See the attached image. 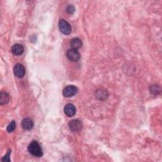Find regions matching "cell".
<instances>
[{"label":"cell","mask_w":162,"mask_h":162,"mask_svg":"<svg viewBox=\"0 0 162 162\" xmlns=\"http://www.w3.org/2000/svg\"><path fill=\"white\" fill-rule=\"evenodd\" d=\"M28 151L31 155L34 156L41 157L43 155L42 150L41 146L36 141H33L29 144L28 146Z\"/></svg>","instance_id":"obj_1"},{"label":"cell","mask_w":162,"mask_h":162,"mask_svg":"<svg viewBox=\"0 0 162 162\" xmlns=\"http://www.w3.org/2000/svg\"><path fill=\"white\" fill-rule=\"evenodd\" d=\"M34 127V122L33 121L29 118L24 119L22 121V127L24 130H31Z\"/></svg>","instance_id":"obj_9"},{"label":"cell","mask_w":162,"mask_h":162,"mask_svg":"<svg viewBox=\"0 0 162 162\" xmlns=\"http://www.w3.org/2000/svg\"><path fill=\"white\" fill-rule=\"evenodd\" d=\"M13 72L15 76L18 78H22L25 76L26 68L22 64L17 63L14 66Z\"/></svg>","instance_id":"obj_4"},{"label":"cell","mask_w":162,"mask_h":162,"mask_svg":"<svg viewBox=\"0 0 162 162\" xmlns=\"http://www.w3.org/2000/svg\"><path fill=\"white\" fill-rule=\"evenodd\" d=\"M69 128L72 132H79L82 129V124L78 119H74L68 124Z\"/></svg>","instance_id":"obj_6"},{"label":"cell","mask_w":162,"mask_h":162,"mask_svg":"<svg viewBox=\"0 0 162 162\" xmlns=\"http://www.w3.org/2000/svg\"><path fill=\"white\" fill-rule=\"evenodd\" d=\"M71 47L72 48V49L78 50V49H79L82 47V42L81 39H80L79 38L76 37V38H74L71 40Z\"/></svg>","instance_id":"obj_11"},{"label":"cell","mask_w":162,"mask_h":162,"mask_svg":"<svg viewBox=\"0 0 162 162\" xmlns=\"http://www.w3.org/2000/svg\"><path fill=\"white\" fill-rule=\"evenodd\" d=\"M10 153H11V151L8 150L7 155L2 159V161H10Z\"/></svg>","instance_id":"obj_16"},{"label":"cell","mask_w":162,"mask_h":162,"mask_svg":"<svg viewBox=\"0 0 162 162\" xmlns=\"http://www.w3.org/2000/svg\"><path fill=\"white\" fill-rule=\"evenodd\" d=\"M66 11L69 14H73L75 12V8L73 5H70L66 8Z\"/></svg>","instance_id":"obj_15"},{"label":"cell","mask_w":162,"mask_h":162,"mask_svg":"<svg viewBox=\"0 0 162 162\" xmlns=\"http://www.w3.org/2000/svg\"><path fill=\"white\" fill-rule=\"evenodd\" d=\"M10 101V97L9 95L6 92L2 91L0 93V104L1 105H5L9 102Z\"/></svg>","instance_id":"obj_12"},{"label":"cell","mask_w":162,"mask_h":162,"mask_svg":"<svg viewBox=\"0 0 162 162\" xmlns=\"http://www.w3.org/2000/svg\"><path fill=\"white\" fill-rule=\"evenodd\" d=\"M96 96L100 100H105L108 97V93L106 89L101 88L96 91Z\"/></svg>","instance_id":"obj_10"},{"label":"cell","mask_w":162,"mask_h":162,"mask_svg":"<svg viewBox=\"0 0 162 162\" xmlns=\"http://www.w3.org/2000/svg\"><path fill=\"white\" fill-rule=\"evenodd\" d=\"M64 112L65 115L68 117H72L74 116L76 113V109L74 105L71 103L67 104L64 108Z\"/></svg>","instance_id":"obj_7"},{"label":"cell","mask_w":162,"mask_h":162,"mask_svg":"<svg viewBox=\"0 0 162 162\" xmlns=\"http://www.w3.org/2000/svg\"><path fill=\"white\" fill-rule=\"evenodd\" d=\"M150 91L154 95H158L161 92V88L158 85H153L150 87Z\"/></svg>","instance_id":"obj_13"},{"label":"cell","mask_w":162,"mask_h":162,"mask_svg":"<svg viewBox=\"0 0 162 162\" xmlns=\"http://www.w3.org/2000/svg\"><path fill=\"white\" fill-rule=\"evenodd\" d=\"M15 127H16V122L15 120H12L8 125L7 130L8 132H12L15 129Z\"/></svg>","instance_id":"obj_14"},{"label":"cell","mask_w":162,"mask_h":162,"mask_svg":"<svg viewBox=\"0 0 162 162\" xmlns=\"http://www.w3.org/2000/svg\"><path fill=\"white\" fill-rule=\"evenodd\" d=\"M66 56L69 60L72 61H77L81 58V55L77 50L70 49L67 51Z\"/></svg>","instance_id":"obj_5"},{"label":"cell","mask_w":162,"mask_h":162,"mask_svg":"<svg viewBox=\"0 0 162 162\" xmlns=\"http://www.w3.org/2000/svg\"><path fill=\"white\" fill-rule=\"evenodd\" d=\"M58 27L60 32L65 35H68L71 33L72 28L71 25L64 19H61L59 21Z\"/></svg>","instance_id":"obj_2"},{"label":"cell","mask_w":162,"mask_h":162,"mask_svg":"<svg viewBox=\"0 0 162 162\" xmlns=\"http://www.w3.org/2000/svg\"><path fill=\"white\" fill-rule=\"evenodd\" d=\"M78 91L77 88L74 86H68L63 91V95L65 97L69 98L74 96L77 94V92Z\"/></svg>","instance_id":"obj_3"},{"label":"cell","mask_w":162,"mask_h":162,"mask_svg":"<svg viewBox=\"0 0 162 162\" xmlns=\"http://www.w3.org/2000/svg\"><path fill=\"white\" fill-rule=\"evenodd\" d=\"M11 51L14 55L19 56L24 53V46H23L22 44H15L12 47Z\"/></svg>","instance_id":"obj_8"}]
</instances>
